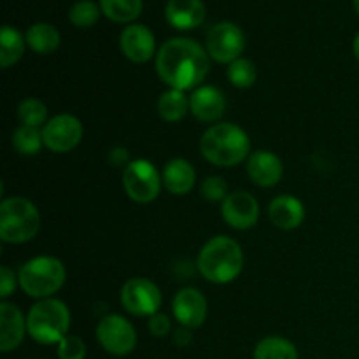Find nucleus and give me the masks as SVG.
<instances>
[{
  "label": "nucleus",
  "mask_w": 359,
  "mask_h": 359,
  "mask_svg": "<svg viewBox=\"0 0 359 359\" xmlns=\"http://www.w3.org/2000/svg\"><path fill=\"white\" fill-rule=\"evenodd\" d=\"M209 69V53L191 39H170L156 55L158 76L174 90L186 91L198 88L200 83L205 81Z\"/></svg>",
  "instance_id": "obj_1"
},
{
  "label": "nucleus",
  "mask_w": 359,
  "mask_h": 359,
  "mask_svg": "<svg viewBox=\"0 0 359 359\" xmlns=\"http://www.w3.org/2000/svg\"><path fill=\"white\" fill-rule=\"evenodd\" d=\"M200 151L209 163L217 167H235L251 153L249 135L233 123L209 126L200 139Z\"/></svg>",
  "instance_id": "obj_2"
},
{
  "label": "nucleus",
  "mask_w": 359,
  "mask_h": 359,
  "mask_svg": "<svg viewBox=\"0 0 359 359\" xmlns=\"http://www.w3.org/2000/svg\"><path fill=\"white\" fill-rule=\"evenodd\" d=\"M198 272L205 280L212 284L233 283L244 269V255L237 241L224 235L210 238L200 249L196 259Z\"/></svg>",
  "instance_id": "obj_3"
},
{
  "label": "nucleus",
  "mask_w": 359,
  "mask_h": 359,
  "mask_svg": "<svg viewBox=\"0 0 359 359\" xmlns=\"http://www.w3.org/2000/svg\"><path fill=\"white\" fill-rule=\"evenodd\" d=\"M28 335L42 346L60 344L70 330V311L62 300L46 298L30 309L27 318Z\"/></svg>",
  "instance_id": "obj_4"
},
{
  "label": "nucleus",
  "mask_w": 359,
  "mask_h": 359,
  "mask_svg": "<svg viewBox=\"0 0 359 359\" xmlns=\"http://www.w3.org/2000/svg\"><path fill=\"white\" fill-rule=\"evenodd\" d=\"M41 230L37 207L23 196H11L0 203V238L6 244H25Z\"/></svg>",
  "instance_id": "obj_5"
},
{
  "label": "nucleus",
  "mask_w": 359,
  "mask_h": 359,
  "mask_svg": "<svg viewBox=\"0 0 359 359\" xmlns=\"http://www.w3.org/2000/svg\"><path fill=\"white\" fill-rule=\"evenodd\" d=\"M65 266L55 256H37L25 263L18 273V283L25 294L39 300L51 298L65 283Z\"/></svg>",
  "instance_id": "obj_6"
},
{
  "label": "nucleus",
  "mask_w": 359,
  "mask_h": 359,
  "mask_svg": "<svg viewBox=\"0 0 359 359\" xmlns=\"http://www.w3.org/2000/svg\"><path fill=\"white\" fill-rule=\"evenodd\" d=\"M163 181L154 165L147 160H133L123 170V188L137 203H151L158 198Z\"/></svg>",
  "instance_id": "obj_7"
},
{
  "label": "nucleus",
  "mask_w": 359,
  "mask_h": 359,
  "mask_svg": "<svg viewBox=\"0 0 359 359\" xmlns=\"http://www.w3.org/2000/svg\"><path fill=\"white\" fill-rule=\"evenodd\" d=\"M97 340L105 353L121 358L135 349L137 332L126 318L119 314H109L98 323Z\"/></svg>",
  "instance_id": "obj_8"
},
{
  "label": "nucleus",
  "mask_w": 359,
  "mask_h": 359,
  "mask_svg": "<svg viewBox=\"0 0 359 359\" xmlns=\"http://www.w3.org/2000/svg\"><path fill=\"white\" fill-rule=\"evenodd\" d=\"M160 287L149 279L133 277L121 287V305L126 312L137 318H151L161 307Z\"/></svg>",
  "instance_id": "obj_9"
},
{
  "label": "nucleus",
  "mask_w": 359,
  "mask_h": 359,
  "mask_svg": "<svg viewBox=\"0 0 359 359\" xmlns=\"http://www.w3.org/2000/svg\"><path fill=\"white\" fill-rule=\"evenodd\" d=\"M205 48L210 58L217 63H231L241 58L245 48V37L237 25L221 21L207 34Z\"/></svg>",
  "instance_id": "obj_10"
},
{
  "label": "nucleus",
  "mask_w": 359,
  "mask_h": 359,
  "mask_svg": "<svg viewBox=\"0 0 359 359\" xmlns=\"http://www.w3.org/2000/svg\"><path fill=\"white\" fill-rule=\"evenodd\" d=\"M83 123L72 114H58L49 119L42 128L44 146L53 153H69L79 146L83 139Z\"/></svg>",
  "instance_id": "obj_11"
},
{
  "label": "nucleus",
  "mask_w": 359,
  "mask_h": 359,
  "mask_svg": "<svg viewBox=\"0 0 359 359\" xmlns=\"http://www.w3.org/2000/svg\"><path fill=\"white\" fill-rule=\"evenodd\" d=\"M221 216L235 230H249L259 219V203L251 193L233 191L221 203Z\"/></svg>",
  "instance_id": "obj_12"
},
{
  "label": "nucleus",
  "mask_w": 359,
  "mask_h": 359,
  "mask_svg": "<svg viewBox=\"0 0 359 359\" xmlns=\"http://www.w3.org/2000/svg\"><path fill=\"white\" fill-rule=\"evenodd\" d=\"M172 311L181 326L189 330L200 328L207 319V300L196 287H184L175 294Z\"/></svg>",
  "instance_id": "obj_13"
},
{
  "label": "nucleus",
  "mask_w": 359,
  "mask_h": 359,
  "mask_svg": "<svg viewBox=\"0 0 359 359\" xmlns=\"http://www.w3.org/2000/svg\"><path fill=\"white\" fill-rule=\"evenodd\" d=\"M121 51L130 62L146 63L153 58L156 41L153 32L144 25H128L119 37Z\"/></svg>",
  "instance_id": "obj_14"
},
{
  "label": "nucleus",
  "mask_w": 359,
  "mask_h": 359,
  "mask_svg": "<svg viewBox=\"0 0 359 359\" xmlns=\"http://www.w3.org/2000/svg\"><path fill=\"white\" fill-rule=\"evenodd\" d=\"M189 112L198 121L214 123L226 112V98L216 86H198L189 97Z\"/></svg>",
  "instance_id": "obj_15"
},
{
  "label": "nucleus",
  "mask_w": 359,
  "mask_h": 359,
  "mask_svg": "<svg viewBox=\"0 0 359 359\" xmlns=\"http://www.w3.org/2000/svg\"><path fill=\"white\" fill-rule=\"evenodd\" d=\"M27 319L14 304H0V351L11 353L21 346L27 333Z\"/></svg>",
  "instance_id": "obj_16"
},
{
  "label": "nucleus",
  "mask_w": 359,
  "mask_h": 359,
  "mask_svg": "<svg viewBox=\"0 0 359 359\" xmlns=\"http://www.w3.org/2000/svg\"><path fill=\"white\" fill-rule=\"evenodd\" d=\"M283 161L272 151H255L248 158V175L256 186L272 188L283 177Z\"/></svg>",
  "instance_id": "obj_17"
},
{
  "label": "nucleus",
  "mask_w": 359,
  "mask_h": 359,
  "mask_svg": "<svg viewBox=\"0 0 359 359\" xmlns=\"http://www.w3.org/2000/svg\"><path fill=\"white\" fill-rule=\"evenodd\" d=\"M165 16L177 30H191L205 20V6L202 0H168Z\"/></svg>",
  "instance_id": "obj_18"
},
{
  "label": "nucleus",
  "mask_w": 359,
  "mask_h": 359,
  "mask_svg": "<svg viewBox=\"0 0 359 359\" xmlns=\"http://www.w3.org/2000/svg\"><path fill=\"white\" fill-rule=\"evenodd\" d=\"M269 217L273 226L280 230H294L305 219V207L291 195H280L269 205Z\"/></svg>",
  "instance_id": "obj_19"
},
{
  "label": "nucleus",
  "mask_w": 359,
  "mask_h": 359,
  "mask_svg": "<svg viewBox=\"0 0 359 359\" xmlns=\"http://www.w3.org/2000/svg\"><path fill=\"white\" fill-rule=\"evenodd\" d=\"M161 181H163L165 189L175 196L188 195L193 188H195L196 172L193 165L188 160L182 158H174L168 161L161 174Z\"/></svg>",
  "instance_id": "obj_20"
},
{
  "label": "nucleus",
  "mask_w": 359,
  "mask_h": 359,
  "mask_svg": "<svg viewBox=\"0 0 359 359\" xmlns=\"http://www.w3.org/2000/svg\"><path fill=\"white\" fill-rule=\"evenodd\" d=\"M156 109L163 121L177 123L184 119L189 112V98L186 97L184 91L170 88V90L163 91L161 97L158 98Z\"/></svg>",
  "instance_id": "obj_21"
},
{
  "label": "nucleus",
  "mask_w": 359,
  "mask_h": 359,
  "mask_svg": "<svg viewBox=\"0 0 359 359\" xmlns=\"http://www.w3.org/2000/svg\"><path fill=\"white\" fill-rule=\"evenodd\" d=\"M27 44L39 55H49L60 48V32L49 23H35L28 28Z\"/></svg>",
  "instance_id": "obj_22"
},
{
  "label": "nucleus",
  "mask_w": 359,
  "mask_h": 359,
  "mask_svg": "<svg viewBox=\"0 0 359 359\" xmlns=\"http://www.w3.org/2000/svg\"><path fill=\"white\" fill-rule=\"evenodd\" d=\"M255 359H298V349L284 337H266L255 347Z\"/></svg>",
  "instance_id": "obj_23"
},
{
  "label": "nucleus",
  "mask_w": 359,
  "mask_h": 359,
  "mask_svg": "<svg viewBox=\"0 0 359 359\" xmlns=\"http://www.w3.org/2000/svg\"><path fill=\"white\" fill-rule=\"evenodd\" d=\"M25 42L27 39H23V35L16 28L9 27V25L2 27L0 30V65L2 69L14 65L23 56Z\"/></svg>",
  "instance_id": "obj_24"
},
{
  "label": "nucleus",
  "mask_w": 359,
  "mask_h": 359,
  "mask_svg": "<svg viewBox=\"0 0 359 359\" xmlns=\"http://www.w3.org/2000/svg\"><path fill=\"white\" fill-rule=\"evenodd\" d=\"M100 9L116 23H128L142 13V0H100Z\"/></svg>",
  "instance_id": "obj_25"
},
{
  "label": "nucleus",
  "mask_w": 359,
  "mask_h": 359,
  "mask_svg": "<svg viewBox=\"0 0 359 359\" xmlns=\"http://www.w3.org/2000/svg\"><path fill=\"white\" fill-rule=\"evenodd\" d=\"M13 146L14 149L25 156H34L41 151L44 146V139H42V132L37 126H18L16 132L13 133Z\"/></svg>",
  "instance_id": "obj_26"
},
{
  "label": "nucleus",
  "mask_w": 359,
  "mask_h": 359,
  "mask_svg": "<svg viewBox=\"0 0 359 359\" xmlns=\"http://www.w3.org/2000/svg\"><path fill=\"white\" fill-rule=\"evenodd\" d=\"M228 81L235 88H251L256 83V67L251 60L238 58L228 65Z\"/></svg>",
  "instance_id": "obj_27"
},
{
  "label": "nucleus",
  "mask_w": 359,
  "mask_h": 359,
  "mask_svg": "<svg viewBox=\"0 0 359 359\" xmlns=\"http://www.w3.org/2000/svg\"><path fill=\"white\" fill-rule=\"evenodd\" d=\"M18 118H20L21 125L27 126H41L46 123L48 118V107L39 98H25L20 105H18Z\"/></svg>",
  "instance_id": "obj_28"
},
{
  "label": "nucleus",
  "mask_w": 359,
  "mask_h": 359,
  "mask_svg": "<svg viewBox=\"0 0 359 359\" xmlns=\"http://www.w3.org/2000/svg\"><path fill=\"white\" fill-rule=\"evenodd\" d=\"M98 16H100V9L93 0H79L69 11V20L79 28L93 27L98 21Z\"/></svg>",
  "instance_id": "obj_29"
},
{
  "label": "nucleus",
  "mask_w": 359,
  "mask_h": 359,
  "mask_svg": "<svg viewBox=\"0 0 359 359\" xmlns=\"http://www.w3.org/2000/svg\"><path fill=\"white\" fill-rule=\"evenodd\" d=\"M202 191L203 198L209 200V202H223L230 193H228V186L219 175H212V177H207L205 181L202 182Z\"/></svg>",
  "instance_id": "obj_30"
},
{
  "label": "nucleus",
  "mask_w": 359,
  "mask_h": 359,
  "mask_svg": "<svg viewBox=\"0 0 359 359\" xmlns=\"http://www.w3.org/2000/svg\"><path fill=\"white\" fill-rule=\"evenodd\" d=\"M60 359H84L86 358V344L76 335H67L58 344Z\"/></svg>",
  "instance_id": "obj_31"
},
{
  "label": "nucleus",
  "mask_w": 359,
  "mask_h": 359,
  "mask_svg": "<svg viewBox=\"0 0 359 359\" xmlns=\"http://www.w3.org/2000/svg\"><path fill=\"white\" fill-rule=\"evenodd\" d=\"M147 328H149V333L156 339H163L170 333L172 325H170V319L168 316L161 314V312H156L154 316H151L149 321H147Z\"/></svg>",
  "instance_id": "obj_32"
},
{
  "label": "nucleus",
  "mask_w": 359,
  "mask_h": 359,
  "mask_svg": "<svg viewBox=\"0 0 359 359\" xmlns=\"http://www.w3.org/2000/svg\"><path fill=\"white\" fill-rule=\"evenodd\" d=\"M16 273L9 266H0V297L9 298L16 290Z\"/></svg>",
  "instance_id": "obj_33"
},
{
  "label": "nucleus",
  "mask_w": 359,
  "mask_h": 359,
  "mask_svg": "<svg viewBox=\"0 0 359 359\" xmlns=\"http://www.w3.org/2000/svg\"><path fill=\"white\" fill-rule=\"evenodd\" d=\"M109 161H111L114 167L128 165V149H125V147H116V149H112L111 154H109Z\"/></svg>",
  "instance_id": "obj_34"
},
{
  "label": "nucleus",
  "mask_w": 359,
  "mask_h": 359,
  "mask_svg": "<svg viewBox=\"0 0 359 359\" xmlns=\"http://www.w3.org/2000/svg\"><path fill=\"white\" fill-rule=\"evenodd\" d=\"M191 340H193V335L189 328L181 326V328H177L174 332V344L177 347H188L189 344H191Z\"/></svg>",
  "instance_id": "obj_35"
},
{
  "label": "nucleus",
  "mask_w": 359,
  "mask_h": 359,
  "mask_svg": "<svg viewBox=\"0 0 359 359\" xmlns=\"http://www.w3.org/2000/svg\"><path fill=\"white\" fill-rule=\"evenodd\" d=\"M353 51H354V56H356V60L359 62V32H358L356 37H354V42H353Z\"/></svg>",
  "instance_id": "obj_36"
},
{
  "label": "nucleus",
  "mask_w": 359,
  "mask_h": 359,
  "mask_svg": "<svg viewBox=\"0 0 359 359\" xmlns=\"http://www.w3.org/2000/svg\"><path fill=\"white\" fill-rule=\"evenodd\" d=\"M354 9H356V13L359 14V0H354Z\"/></svg>",
  "instance_id": "obj_37"
}]
</instances>
